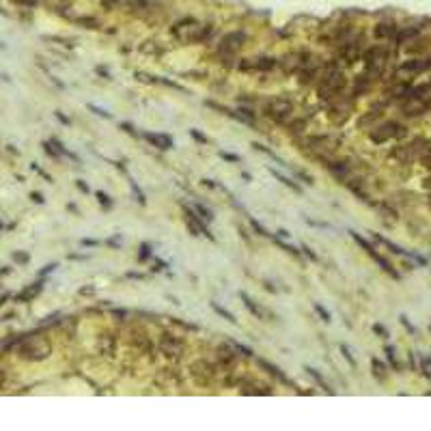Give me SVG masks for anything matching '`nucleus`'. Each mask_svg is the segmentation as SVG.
I'll use <instances>...</instances> for the list:
<instances>
[{
    "instance_id": "1",
    "label": "nucleus",
    "mask_w": 431,
    "mask_h": 431,
    "mask_svg": "<svg viewBox=\"0 0 431 431\" xmlns=\"http://www.w3.org/2000/svg\"><path fill=\"white\" fill-rule=\"evenodd\" d=\"M345 86H347L345 74H343L339 67L330 65L326 76L321 78V84L317 86V95H319V100H334Z\"/></svg>"
},
{
    "instance_id": "2",
    "label": "nucleus",
    "mask_w": 431,
    "mask_h": 431,
    "mask_svg": "<svg viewBox=\"0 0 431 431\" xmlns=\"http://www.w3.org/2000/svg\"><path fill=\"white\" fill-rule=\"evenodd\" d=\"M20 358L30 360V362H39L46 360L52 354V343L46 336H28V339L22 341V345L18 349Z\"/></svg>"
},
{
    "instance_id": "3",
    "label": "nucleus",
    "mask_w": 431,
    "mask_h": 431,
    "mask_svg": "<svg viewBox=\"0 0 431 431\" xmlns=\"http://www.w3.org/2000/svg\"><path fill=\"white\" fill-rule=\"evenodd\" d=\"M173 35H175V39L181 43H196L203 39V26L194 20H185L173 26Z\"/></svg>"
},
{
    "instance_id": "4",
    "label": "nucleus",
    "mask_w": 431,
    "mask_h": 431,
    "mask_svg": "<svg viewBox=\"0 0 431 431\" xmlns=\"http://www.w3.org/2000/svg\"><path fill=\"white\" fill-rule=\"evenodd\" d=\"M291 112H293V103L289 101L287 97H272V100L265 103V114L270 119H274L276 123L289 121Z\"/></svg>"
},
{
    "instance_id": "5",
    "label": "nucleus",
    "mask_w": 431,
    "mask_h": 431,
    "mask_svg": "<svg viewBox=\"0 0 431 431\" xmlns=\"http://www.w3.org/2000/svg\"><path fill=\"white\" fill-rule=\"evenodd\" d=\"M406 134H407V129L403 127L401 123L388 121L371 132V140H373V143H386V140H390V138H403Z\"/></svg>"
},
{
    "instance_id": "6",
    "label": "nucleus",
    "mask_w": 431,
    "mask_h": 431,
    "mask_svg": "<svg viewBox=\"0 0 431 431\" xmlns=\"http://www.w3.org/2000/svg\"><path fill=\"white\" fill-rule=\"evenodd\" d=\"M425 140L423 138H418V140H414V143H410V145H401V147H397L395 151H392V157H397L399 162H403V164H407V162H412L414 157H418L421 155V151H423V145Z\"/></svg>"
},
{
    "instance_id": "7",
    "label": "nucleus",
    "mask_w": 431,
    "mask_h": 431,
    "mask_svg": "<svg viewBox=\"0 0 431 431\" xmlns=\"http://www.w3.org/2000/svg\"><path fill=\"white\" fill-rule=\"evenodd\" d=\"M364 63H367V69L373 74H380V69L384 67L386 63V50L380 46L375 48H369L367 52H364Z\"/></svg>"
},
{
    "instance_id": "8",
    "label": "nucleus",
    "mask_w": 431,
    "mask_h": 431,
    "mask_svg": "<svg viewBox=\"0 0 431 431\" xmlns=\"http://www.w3.org/2000/svg\"><path fill=\"white\" fill-rule=\"evenodd\" d=\"M185 214H188V216H185V222H188V228L192 231V235H205L207 239H216V237L209 233V228L203 225V218L196 214L194 209L185 207Z\"/></svg>"
},
{
    "instance_id": "9",
    "label": "nucleus",
    "mask_w": 431,
    "mask_h": 431,
    "mask_svg": "<svg viewBox=\"0 0 431 431\" xmlns=\"http://www.w3.org/2000/svg\"><path fill=\"white\" fill-rule=\"evenodd\" d=\"M160 352L168 358H179L183 354V341L173 334H164L160 341Z\"/></svg>"
},
{
    "instance_id": "10",
    "label": "nucleus",
    "mask_w": 431,
    "mask_h": 431,
    "mask_svg": "<svg viewBox=\"0 0 431 431\" xmlns=\"http://www.w3.org/2000/svg\"><path fill=\"white\" fill-rule=\"evenodd\" d=\"M244 41H246V35H244V32H228L225 39H222V43H220V52L235 54L239 48L244 46Z\"/></svg>"
},
{
    "instance_id": "11",
    "label": "nucleus",
    "mask_w": 431,
    "mask_h": 431,
    "mask_svg": "<svg viewBox=\"0 0 431 431\" xmlns=\"http://www.w3.org/2000/svg\"><path fill=\"white\" fill-rule=\"evenodd\" d=\"M401 110L406 117H418L427 110V101L423 97H407V101L401 106Z\"/></svg>"
},
{
    "instance_id": "12",
    "label": "nucleus",
    "mask_w": 431,
    "mask_h": 431,
    "mask_svg": "<svg viewBox=\"0 0 431 431\" xmlns=\"http://www.w3.org/2000/svg\"><path fill=\"white\" fill-rule=\"evenodd\" d=\"M192 373H194L196 381H201V384H209V381L214 380V371H211V367H207L205 362H194Z\"/></svg>"
},
{
    "instance_id": "13",
    "label": "nucleus",
    "mask_w": 431,
    "mask_h": 431,
    "mask_svg": "<svg viewBox=\"0 0 431 431\" xmlns=\"http://www.w3.org/2000/svg\"><path fill=\"white\" fill-rule=\"evenodd\" d=\"M145 138L149 140V143L153 145L155 149H162V151H164V149H171V147H173V138H171V136H166V134L147 132V134H145Z\"/></svg>"
},
{
    "instance_id": "14",
    "label": "nucleus",
    "mask_w": 431,
    "mask_h": 431,
    "mask_svg": "<svg viewBox=\"0 0 431 431\" xmlns=\"http://www.w3.org/2000/svg\"><path fill=\"white\" fill-rule=\"evenodd\" d=\"M341 56H343V61H345L347 65L356 63L360 58V43H356V41L345 43V46L341 48Z\"/></svg>"
},
{
    "instance_id": "15",
    "label": "nucleus",
    "mask_w": 431,
    "mask_h": 431,
    "mask_svg": "<svg viewBox=\"0 0 431 431\" xmlns=\"http://www.w3.org/2000/svg\"><path fill=\"white\" fill-rule=\"evenodd\" d=\"M304 54H289V56L282 58V69H285V74H293V72H300V69L304 67V63L306 61H300Z\"/></svg>"
},
{
    "instance_id": "16",
    "label": "nucleus",
    "mask_w": 431,
    "mask_h": 431,
    "mask_svg": "<svg viewBox=\"0 0 431 431\" xmlns=\"http://www.w3.org/2000/svg\"><path fill=\"white\" fill-rule=\"evenodd\" d=\"M397 24H392V22H380L378 26H375V37L378 39H395V35H397Z\"/></svg>"
},
{
    "instance_id": "17",
    "label": "nucleus",
    "mask_w": 431,
    "mask_h": 431,
    "mask_svg": "<svg viewBox=\"0 0 431 431\" xmlns=\"http://www.w3.org/2000/svg\"><path fill=\"white\" fill-rule=\"evenodd\" d=\"M431 67V58L429 61H407L403 63L399 67V72H407V74H418V72H425V69Z\"/></svg>"
},
{
    "instance_id": "18",
    "label": "nucleus",
    "mask_w": 431,
    "mask_h": 431,
    "mask_svg": "<svg viewBox=\"0 0 431 431\" xmlns=\"http://www.w3.org/2000/svg\"><path fill=\"white\" fill-rule=\"evenodd\" d=\"M239 298H242V302H244V306H246V308L250 310V313H253V315H254V317H259V319H267V313H265V310H263V308H261V306H259V304H257V302H254V300H250V298H248V296H246V293H244V291H242V293H239Z\"/></svg>"
},
{
    "instance_id": "19",
    "label": "nucleus",
    "mask_w": 431,
    "mask_h": 431,
    "mask_svg": "<svg viewBox=\"0 0 431 431\" xmlns=\"http://www.w3.org/2000/svg\"><path fill=\"white\" fill-rule=\"evenodd\" d=\"M100 349L103 356H112L114 349H117V341H114L112 334H101L100 336Z\"/></svg>"
},
{
    "instance_id": "20",
    "label": "nucleus",
    "mask_w": 431,
    "mask_h": 431,
    "mask_svg": "<svg viewBox=\"0 0 431 431\" xmlns=\"http://www.w3.org/2000/svg\"><path fill=\"white\" fill-rule=\"evenodd\" d=\"M41 289H43V282H35V285L26 287L24 291H22L20 296H18V300H20V302H30V300H35L37 296H39Z\"/></svg>"
},
{
    "instance_id": "21",
    "label": "nucleus",
    "mask_w": 431,
    "mask_h": 431,
    "mask_svg": "<svg viewBox=\"0 0 431 431\" xmlns=\"http://www.w3.org/2000/svg\"><path fill=\"white\" fill-rule=\"evenodd\" d=\"M259 364H261V367H263V369H267V371H270V373L274 375L276 380H280L282 384H289V386H293V384H291V380H289L285 373H280V369H278V367H274V364H270V362H267V360H259Z\"/></svg>"
},
{
    "instance_id": "22",
    "label": "nucleus",
    "mask_w": 431,
    "mask_h": 431,
    "mask_svg": "<svg viewBox=\"0 0 431 431\" xmlns=\"http://www.w3.org/2000/svg\"><path fill=\"white\" fill-rule=\"evenodd\" d=\"M267 171H270L272 175H274V177H276V179H278V181H280V183L289 185V188H291L293 192H302V188H300V185H298L296 181H291V179H289V177H285V175H280V173L276 171V168H267Z\"/></svg>"
},
{
    "instance_id": "23",
    "label": "nucleus",
    "mask_w": 431,
    "mask_h": 431,
    "mask_svg": "<svg viewBox=\"0 0 431 431\" xmlns=\"http://www.w3.org/2000/svg\"><path fill=\"white\" fill-rule=\"evenodd\" d=\"M129 2H132V0H101V7L106 9V11H114V9L127 7Z\"/></svg>"
},
{
    "instance_id": "24",
    "label": "nucleus",
    "mask_w": 431,
    "mask_h": 431,
    "mask_svg": "<svg viewBox=\"0 0 431 431\" xmlns=\"http://www.w3.org/2000/svg\"><path fill=\"white\" fill-rule=\"evenodd\" d=\"M418 35V28H406V30H397L395 35V41L397 43H406L407 39H412V37Z\"/></svg>"
},
{
    "instance_id": "25",
    "label": "nucleus",
    "mask_w": 431,
    "mask_h": 431,
    "mask_svg": "<svg viewBox=\"0 0 431 431\" xmlns=\"http://www.w3.org/2000/svg\"><path fill=\"white\" fill-rule=\"evenodd\" d=\"M276 67V61L274 58H267V56H263V58H259V61H254V69H261V72H270V69H274Z\"/></svg>"
},
{
    "instance_id": "26",
    "label": "nucleus",
    "mask_w": 431,
    "mask_h": 431,
    "mask_svg": "<svg viewBox=\"0 0 431 431\" xmlns=\"http://www.w3.org/2000/svg\"><path fill=\"white\" fill-rule=\"evenodd\" d=\"M306 371H308V375H310V378H315V381H317V384H319V386H321V388H324L326 392H328V395H334V390H332L330 386L326 384V380L321 378V375L317 373V371H315V369H310V367H306Z\"/></svg>"
},
{
    "instance_id": "27",
    "label": "nucleus",
    "mask_w": 431,
    "mask_h": 431,
    "mask_svg": "<svg viewBox=\"0 0 431 431\" xmlns=\"http://www.w3.org/2000/svg\"><path fill=\"white\" fill-rule=\"evenodd\" d=\"M211 308H214V310H216L218 315H220L222 319H227L228 324H235V317H233V315L228 313V310H227L225 306H220V304H218V302H211Z\"/></svg>"
},
{
    "instance_id": "28",
    "label": "nucleus",
    "mask_w": 431,
    "mask_h": 431,
    "mask_svg": "<svg viewBox=\"0 0 431 431\" xmlns=\"http://www.w3.org/2000/svg\"><path fill=\"white\" fill-rule=\"evenodd\" d=\"M194 211H196V214H201V218H203L205 222H211V220H214V214H211V209H207L205 205H199V203H196V205H194Z\"/></svg>"
},
{
    "instance_id": "29",
    "label": "nucleus",
    "mask_w": 431,
    "mask_h": 431,
    "mask_svg": "<svg viewBox=\"0 0 431 431\" xmlns=\"http://www.w3.org/2000/svg\"><path fill=\"white\" fill-rule=\"evenodd\" d=\"M371 367H373V373H375V378H380V380H384V375H386V367L380 362L378 358H373L371 360Z\"/></svg>"
},
{
    "instance_id": "30",
    "label": "nucleus",
    "mask_w": 431,
    "mask_h": 431,
    "mask_svg": "<svg viewBox=\"0 0 431 431\" xmlns=\"http://www.w3.org/2000/svg\"><path fill=\"white\" fill-rule=\"evenodd\" d=\"M228 345H231V347H233V352H239V354H242V356H248V358H250V356H253V352H250V349H248V347H244V345H239V343H235V341H231V343H228Z\"/></svg>"
},
{
    "instance_id": "31",
    "label": "nucleus",
    "mask_w": 431,
    "mask_h": 431,
    "mask_svg": "<svg viewBox=\"0 0 431 431\" xmlns=\"http://www.w3.org/2000/svg\"><path fill=\"white\" fill-rule=\"evenodd\" d=\"M129 185H132V190L136 192V196H138V203H143V205H145V203H147V199H145V192L138 188V183H136L134 179H132V181H129Z\"/></svg>"
},
{
    "instance_id": "32",
    "label": "nucleus",
    "mask_w": 431,
    "mask_h": 431,
    "mask_svg": "<svg viewBox=\"0 0 431 431\" xmlns=\"http://www.w3.org/2000/svg\"><path fill=\"white\" fill-rule=\"evenodd\" d=\"M341 352H343V356H345V360L352 367H356V360H354V356H352V352H349V347L345 345V343H341Z\"/></svg>"
},
{
    "instance_id": "33",
    "label": "nucleus",
    "mask_w": 431,
    "mask_h": 431,
    "mask_svg": "<svg viewBox=\"0 0 431 431\" xmlns=\"http://www.w3.org/2000/svg\"><path fill=\"white\" fill-rule=\"evenodd\" d=\"M48 2H50L54 9H67L69 4H72V0H48Z\"/></svg>"
},
{
    "instance_id": "34",
    "label": "nucleus",
    "mask_w": 431,
    "mask_h": 431,
    "mask_svg": "<svg viewBox=\"0 0 431 431\" xmlns=\"http://www.w3.org/2000/svg\"><path fill=\"white\" fill-rule=\"evenodd\" d=\"M97 199H100V203L106 207V209H110L112 207V201H110V196L108 194H103V192H97Z\"/></svg>"
},
{
    "instance_id": "35",
    "label": "nucleus",
    "mask_w": 431,
    "mask_h": 431,
    "mask_svg": "<svg viewBox=\"0 0 431 431\" xmlns=\"http://www.w3.org/2000/svg\"><path fill=\"white\" fill-rule=\"evenodd\" d=\"M421 369H423V373L427 375V378H431V358H423L421 360Z\"/></svg>"
},
{
    "instance_id": "36",
    "label": "nucleus",
    "mask_w": 431,
    "mask_h": 431,
    "mask_svg": "<svg viewBox=\"0 0 431 431\" xmlns=\"http://www.w3.org/2000/svg\"><path fill=\"white\" fill-rule=\"evenodd\" d=\"M250 227H253V228H254V231H257V233H259V235H263V237H267V235H270V233H267V231H265V228H263V227H261V225H259V222H257V220H253V218H250Z\"/></svg>"
},
{
    "instance_id": "37",
    "label": "nucleus",
    "mask_w": 431,
    "mask_h": 431,
    "mask_svg": "<svg viewBox=\"0 0 431 431\" xmlns=\"http://www.w3.org/2000/svg\"><path fill=\"white\" fill-rule=\"evenodd\" d=\"M315 310H317V313H319V317L324 319L326 324H328V321H330V313H328V310H326L324 306H321V304H315Z\"/></svg>"
},
{
    "instance_id": "38",
    "label": "nucleus",
    "mask_w": 431,
    "mask_h": 431,
    "mask_svg": "<svg viewBox=\"0 0 431 431\" xmlns=\"http://www.w3.org/2000/svg\"><path fill=\"white\" fill-rule=\"evenodd\" d=\"M89 110H93L95 114H100V117H103V119H110V112H106L103 108H97L95 103H89Z\"/></svg>"
},
{
    "instance_id": "39",
    "label": "nucleus",
    "mask_w": 431,
    "mask_h": 431,
    "mask_svg": "<svg viewBox=\"0 0 431 431\" xmlns=\"http://www.w3.org/2000/svg\"><path fill=\"white\" fill-rule=\"evenodd\" d=\"M421 162H423V166H427V168H431V147L427 151H425V153L421 155Z\"/></svg>"
},
{
    "instance_id": "40",
    "label": "nucleus",
    "mask_w": 431,
    "mask_h": 431,
    "mask_svg": "<svg viewBox=\"0 0 431 431\" xmlns=\"http://www.w3.org/2000/svg\"><path fill=\"white\" fill-rule=\"evenodd\" d=\"M220 157H225L227 162H239V155H235V153H227V151H220Z\"/></svg>"
},
{
    "instance_id": "41",
    "label": "nucleus",
    "mask_w": 431,
    "mask_h": 431,
    "mask_svg": "<svg viewBox=\"0 0 431 431\" xmlns=\"http://www.w3.org/2000/svg\"><path fill=\"white\" fill-rule=\"evenodd\" d=\"M15 4H22V7H35L39 0H13Z\"/></svg>"
},
{
    "instance_id": "42",
    "label": "nucleus",
    "mask_w": 431,
    "mask_h": 431,
    "mask_svg": "<svg viewBox=\"0 0 431 431\" xmlns=\"http://www.w3.org/2000/svg\"><path fill=\"white\" fill-rule=\"evenodd\" d=\"M386 354H388V360H390V364L397 369V360H395V349L392 347H386Z\"/></svg>"
},
{
    "instance_id": "43",
    "label": "nucleus",
    "mask_w": 431,
    "mask_h": 431,
    "mask_svg": "<svg viewBox=\"0 0 431 431\" xmlns=\"http://www.w3.org/2000/svg\"><path fill=\"white\" fill-rule=\"evenodd\" d=\"M190 134H192V138L194 140H199V143H207V138L201 132H196V129H190Z\"/></svg>"
},
{
    "instance_id": "44",
    "label": "nucleus",
    "mask_w": 431,
    "mask_h": 431,
    "mask_svg": "<svg viewBox=\"0 0 431 431\" xmlns=\"http://www.w3.org/2000/svg\"><path fill=\"white\" fill-rule=\"evenodd\" d=\"M140 250H143V253H140V261H147V257H151V248L147 246V244Z\"/></svg>"
},
{
    "instance_id": "45",
    "label": "nucleus",
    "mask_w": 431,
    "mask_h": 431,
    "mask_svg": "<svg viewBox=\"0 0 431 431\" xmlns=\"http://www.w3.org/2000/svg\"><path fill=\"white\" fill-rule=\"evenodd\" d=\"M302 250H304V253L308 254V259H310V261H319V257H317V254H315V253H313V250H310L308 246H304Z\"/></svg>"
},
{
    "instance_id": "46",
    "label": "nucleus",
    "mask_w": 431,
    "mask_h": 431,
    "mask_svg": "<svg viewBox=\"0 0 431 431\" xmlns=\"http://www.w3.org/2000/svg\"><path fill=\"white\" fill-rule=\"evenodd\" d=\"M43 149H46L52 157H56V155H58V151H54V149H52V145H48V143H43Z\"/></svg>"
},
{
    "instance_id": "47",
    "label": "nucleus",
    "mask_w": 431,
    "mask_h": 431,
    "mask_svg": "<svg viewBox=\"0 0 431 431\" xmlns=\"http://www.w3.org/2000/svg\"><path fill=\"white\" fill-rule=\"evenodd\" d=\"M15 261H20V263H26V261H28V254L18 253V254H15Z\"/></svg>"
},
{
    "instance_id": "48",
    "label": "nucleus",
    "mask_w": 431,
    "mask_h": 431,
    "mask_svg": "<svg viewBox=\"0 0 431 431\" xmlns=\"http://www.w3.org/2000/svg\"><path fill=\"white\" fill-rule=\"evenodd\" d=\"M278 246H282L285 250H289V253H293V254H298V250L293 248V246H287V244H282V242H278Z\"/></svg>"
},
{
    "instance_id": "49",
    "label": "nucleus",
    "mask_w": 431,
    "mask_h": 431,
    "mask_svg": "<svg viewBox=\"0 0 431 431\" xmlns=\"http://www.w3.org/2000/svg\"><path fill=\"white\" fill-rule=\"evenodd\" d=\"M80 244H82V246H97V242H95V239H82V242H80Z\"/></svg>"
},
{
    "instance_id": "50",
    "label": "nucleus",
    "mask_w": 431,
    "mask_h": 431,
    "mask_svg": "<svg viewBox=\"0 0 431 431\" xmlns=\"http://www.w3.org/2000/svg\"><path fill=\"white\" fill-rule=\"evenodd\" d=\"M373 330H375V332H378V334H381V336H386V330H384V328H381V326H373Z\"/></svg>"
},
{
    "instance_id": "51",
    "label": "nucleus",
    "mask_w": 431,
    "mask_h": 431,
    "mask_svg": "<svg viewBox=\"0 0 431 431\" xmlns=\"http://www.w3.org/2000/svg\"><path fill=\"white\" fill-rule=\"evenodd\" d=\"M78 188L82 190V192H89V185H86L84 181H78Z\"/></svg>"
},
{
    "instance_id": "52",
    "label": "nucleus",
    "mask_w": 431,
    "mask_h": 431,
    "mask_svg": "<svg viewBox=\"0 0 431 431\" xmlns=\"http://www.w3.org/2000/svg\"><path fill=\"white\" fill-rule=\"evenodd\" d=\"M56 117H58V119H61V121H63V123H67V125H69V119H67V117H65V114H63V112H56Z\"/></svg>"
},
{
    "instance_id": "53",
    "label": "nucleus",
    "mask_w": 431,
    "mask_h": 431,
    "mask_svg": "<svg viewBox=\"0 0 431 431\" xmlns=\"http://www.w3.org/2000/svg\"><path fill=\"white\" fill-rule=\"evenodd\" d=\"M80 293H82V296H89V293H93V287H86V289H82Z\"/></svg>"
},
{
    "instance_id": "54",
    "label": "nucleus",
    "mask_w": 431,
    "mask_h": 431,
    "mask_svg": "<svg viewBox=\"0 0 431 431\" xmlns=\"http://www.w3.org/2000/svg\"><path fill=\"white\" fill-rule=\"evenodd\" d=\"M2 384H4V371L0 369V388H2Z\"/></svg>"
},
{
    "instance_id": "55",
    "label": "nucleus",
    "mask_w": 431,
    "mask_h": 431,
    "mask_svg": "<svg viewBox=\"0 0 431 431\" xmlns=\"http://www.w3.org/2000/svg\"><path fill=\"white\" fill-rule=\"evenodd\" d=\"M32 199L37 201V203H43V199H41V194H32Z\"/></svg>"
}]
</instances>
